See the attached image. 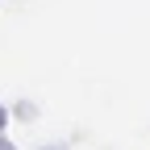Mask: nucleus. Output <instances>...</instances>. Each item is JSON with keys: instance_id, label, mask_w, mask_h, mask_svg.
I'll list each match as a JSON object with an SVG mask.
<instances>
[{"instance_id": "1", "label": "nucleus", "mask_w": 150, "mask_h": 150, "mask_svg": "<svg viewBox=\"0 0 150 150\" xmlns=\"http://www.w3.org/2000/svg\"><path fill=\"white\" fill-rule=\"evenodd\" d=\"M4 125H8V108L0 104V129H4Z\"/></svg>"}, {"instance_id": "2", "label": "nucleus", "mask_w": 150, "mask_h": 150, "mask_svg": "<svg viewBox=\"0 0 150 150\" xmlns=\"http://www.w3.org/2000/svg\"><path fill=\"white\" fill-rule=\"evenodd\" d=\"M0 150H13V146H8V142H4V138H0Z\"/></svg>"}, {"instance_id": "3", "label": "nucleus", "mask_w": 150, "mask_h": 150, "mask_svg": "<svg viewBox=\"0 0 150 150\" xmlns=\"http://www.w3.org/2000/svg\"><path fill=\"white\" fill-rule=\"evenodd\" d=\"M50 150H59V146H50Z\"/></svg>"}]
</instances>
